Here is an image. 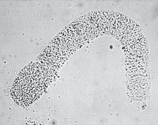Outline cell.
<instances>
[{
  "label": "cell",
  "instance_id": "6da1fadb",
  "mask_svg": "<svg viewBox=\"0 0 158 125\" xmlns=\"http://www.w3.org/2000/svg\"><path fill=\"white\" fill-rule=\"evenodd\" d=\"M15 81L12 96L17 104L29 106L40 97L42 91V81L37 73L25 70Z\"/></svg>",
  "mask_w": 158,
  "mask_h": 125
}]
</instances>
